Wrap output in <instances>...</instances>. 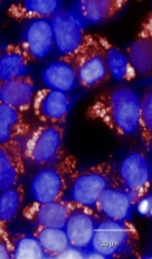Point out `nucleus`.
I'll list each match as a JSON object with an SVG mask.
<instances>
[{
	"mask_svg": "<svg viewBox=\"0 0 152 259\" xmlns=\"http://www.w3.org/2000/svg\"><path fill=\"white\" fill-rule=\"evenodd\" d=\"M140 99L134 90L120 87L103 94L89 107L87 116L100 120L121 137L138 132Z\"/></svg>",
	"mask_w": 152,
	"mask_h": 259,
	"instance_id": "f257e3e1",
	"label": "nucleus"
},
{
	"mask_svg": "<svg viewBox=\"0 0 152 259\" xmlns=\"http://www.w3.org/2000/svg\"><path fill=\"white\" fill-rule=\"evenodd\" d=\"M139 241L138 230L130 221L101 217L88 249L99 252L105 259L138 256Z\"/></svg>",
	"mask_w": 152,
	"mask_h": 259,
	"instance_id": "f03ea898",
	"label": "nucleus"
},
{
	"mask_svg": "<svg viewBox=\"0 0 152 259\" xmlns=\"http://www.w3.org/2000/svg\"><path fill=\"white\" fill-rule=\"evenodd\" d=\"M74 156H64L58 161L43 166L30 182V194L35 201L49 202L65 199L72 179L78 171Z\"/></svg>",
	"mask_w": 152,
	"mask_h": 259,
	"instance_id": "7ed1b4c3",
	"label": "nucleus"
},
{
	"mask_svg": "<svg viewBox=\"0 0 152 259\" xmlns=\"http://www.w3.org/2000/svg\"><path fill=\"white\" fill-rule=\"evenodd\" d=\"M65 57L75 67L79 86L92 88L108 79L109 71L99 36L87 33L80 48Z\"/></svg>",
	"mask_w": 152,
	"mask_h": 259,
	"instance_id": "20e7f679",
	"label": "nucleus"
},
{
	"mask_svg": "<svg viewBox=\"0 0 152 259\" xmlns=\"http://www.w3.org/2000/svg\"><path fill=\"white\" fill-rule=\"evenodd\" d=\"M109 187H116V165L100 162L76 172L68 197L78 204L93 208L101 193Z\"/></svg>",
	"mask_w": 152,
	"mask_h": 259,
	"instance_id": "39448f33",
	"label": "nucleus"
},
{
	"mask_svg": "<svg viewBox=\"0 0 152 259\" xmlns=\"http://www.w3.org/2000/svg\"><path fill=\"white\" fill-rule=\"evenodd\" d=\"M65 126L42 123L29 133L24 147L25 158L35 165L47 166L65 156Z\"/></svg>",
	"mask_w": 152,
	"mask_h": 259,
	"instance_id": "423d86ee",
	"label": "nucleus"
},
{
	"mask_svg": "<svg viewBox=\"0 0 152 259\" xmlns=\"http://www.w3.org/2000/svg\"><path fill=\"white\" fill-rule=\"evenodd\" d=\"M151 166L141 151L129 154L116 166V187L130 196L134 204L150 193Z\"/></svg>",
	"mask_w": 152,
	"mask_h": 259,
	"instance_id": "0eeeda50",
	"label": "nucleus"
},
{
	"mask_svg": "<svg viewBox=\"0 0 152 259\" xmlns=\"http://www.w3.org/2000/svg\"><path fill=\"white\" fill-rule=\"evenodd\" d=\"M49 21L53 27L55 47L58 53L68 56L80 48L87 32L84 31V25L71 9L58 10L49 18Z\"/></svg>",
	"mask_w": 152,
	"mask_h": 259,
	"instance_id": "6e6552de",
	"label": "nucleus"
},
{
	"mask_svg": "<svg viewBox=\"0 0 152 259\" xmlns=\"http://www.w3.org/2000/svg\"><path fill=\"white\" fill-rule=\"evenodd\" d=\"M71 106V96L68 93L42 88L36 92L31 108L33 115L42 123L65 126Z\"/></svg>",
	"mask_w": 152,
	"mask_h": 259,
	"instance_id": "1a4fd4ad",
	"label": "nucleus"
},
{
	"mask_svg": "<svg viewBox=\"0 0 152 259\" xmlns=\"http://www.w3.org/2000/svg\"><path fill=\"white\" fill-rule=\"evenodd\" d=\"M78 202L70 199L40 202L32 201L22 210V216L33 226L65 228L67 219Z\"/></svg>",
	"mask_w": 152,
	"mask_h": 259,
	"instance_id": "9d476101",
	"label": "nucleus"
},
{
	"mask_svg": "<svg viewBox=\"0 0 152 259\" xmlns=\"http://www.w3.org/2000/svg\"><path fill=\"white\" fill-rule=\"evenodd\" d=\"M100 219L101 216L94 208L77 204L70 212L65 226L70 246L79 249L88 248Z\"/></svg>",
	"mask_w": 152,
	"mask_h": 259,
	"instance_id": "9b49d317",
	"label": "nucleus"
},
{
	"mask_svg": "<svg viewBox=\"0 0 152 259\" xmlns=\"http://www.w3.org/2000/svg\"><path fill=\"white\" fill-rule=\"evenodd\" d=\"M25 174L24 148L19 140L0 144V191L15 187Z\"/></svg>",
	"mask_w": 152,
	"mask_h": 259,
	"instance_id": "f8f14e48",
	"label": "nucleus"
},
{
	"mask_svg": "<svg viewBox=\"0 0 152 259\" xmlns=\"http://www.w3.org/2000/svg\"><path fill=\"white\" fill-rule=\"evenodd\" d=\"M134 206L136 204L126 191L117 187H109L101 193L93 208L104 218L130 221Z\"/></svg>",
	"mask_w": 152,
	"mask_h": 259,
	"instance_id": "ddd939ff",
	"label": "nucleus"
},
{
	"mask_svg": "<svg viewBox=\"0 0 152 259\" xmlns=\"http://www.w3.org/2000/svg\"><path fill=\"white\" fill-rule=\"evenodd\" d=\"M21 46L32 60L46 58L55 47L53 27L49 19L33 20L24 32Z\"/></svg>",
	"mask_w": 152,
	"mask_h": 259,
	"instance_id": "4468645a",
	"label": "nucleus"
},
{
	"mask_svg": "<svg viewBox=\"0 0 152 259\" xmlns=\"http://www.w3.org/2000/svg\"><path fill=\"white\" fill-rule=\"evenodd\" d=\"M125 0H81L71 9L82 24L95 25L118 15L126 7Z\"/></svg>",
	"mask_w": 152,
	"mask_h": 259,
	"instance_id": "2eb2a0df",
	"label": "nucleus"
},
{
	"mask_svg": "<svg viewBox=\"0 0 152 259\" xmlns=\"http://www.w3.org/2000/svg\"><path fill=\"white\" fill-rule=\"evenodd\" d=\"M35 94V81L29 75L0 82V103L9 105L22 112L31 108Z\"/></svg>",
	"mask_w": 152,
	"mask_h": 259,
	"instance_id": "dca6fc26",
	"label": "nucleus"
},
{
	"mask_svg": "<svg viewBox=\"0 0 152 259\" xmlns=\"http://www.w3.org/2000/svg\"><path fill=\"white\" fill-rule=\"evenodd\" d=\"M32 59L21 45L10 44L0 49V82L29 75Z\"/></svg>",
	"mask_w": 152,
	"mask_h": 259,
	"instance_id": "f3484780",
	"label": "nucleus"
},
{
	"mask_svg": "<svg viewBox=\"0 0 152 259\" xmlns=\"http://www.w3.org/2000/svg\"><path fill=\"white\" fill-rule=\"evenodd\" d=\"M41 79L46 88L69 94L77 83L75 67L63 56L42 70Z\"/></svg>",
	"mask_w": 152,
	"mask_h": 259,
	"instance_id": "a211bd4d",
	"label": "nucleus"
},
{
	"mask_svg": "<svg viewBox=\"0 0 152 259\" xmlns=\"http://www.w3.org/2000/svg\"><path fill=\"white\" fill-rule=\"evenodd\" d=\"M30 131L25 112L0 103V144L24 138Z\"/></svg>",
	"mask_w": 152,
	"mask_h": 259,
	"instance_id": "6ab92c4d",
	"label": "nucleus"
},
{
	"mask_svg": "<svg viewBox=\"0 0 152 259\" xmlns=\"http://www.w3.org/2000/svg\"><path fill=\"white\" fill-rule=\"evenodd\" d=\"M58 0H24L8 8V16L16 20L49 19L60 10Z\"/></svg>",
	"mask_w": 152,
	"mask_h": 259,
	"instance_id": "aec40b11",
	"label": "nucleus"
},
{
	"mask_svg": "<svg viewBox=\"0 0 152 259\" xmlns=\"http://www.w3.org/2000/svg\"><path fill=\"white\" fill-rule=\"evenodd\" d=\"M101 46L104 48L105 59L109 76L117 81H129L136 78V71L133 70L126 54L115 45H112L108 39L99 36Z\"/></svg>",
	"mask_w": 152,
	"mask_h": 259,
	"instance_id": "412c9836",
	"label": "nucleus"
},
{
	"mask_svg": "<svg viewBox=\"0 0 152 259\" xmlns=\"http://www.w3.org/2000/svg\"><path fill=\"white\" fill-rule=\"evenodd\" d=\"M32 235L40 243L47 258H57L70 246L65 228L35 226Z\"/></svg>",
	"mask_w": 152,
	"mask_h": 259,
	"instance_id": "4be33fe9",
	"label": "nucleus"
},
{
	"mask_svg": "<svg viewBox=\"0 0 152 259\" xmlns=\"http://www.w3.org/2000/svg\"><path fill=\"white\" fill-rule=\"evenodd\" d=\"M126 56L136 75H149L152 68V38L138 37L128 47Z\"/></svg>",
	"mask_w": 152,
	"mask_h": 259,
	"instance_id": "5701e85b",
	"label": "nucleus"
},
{
	"mask_svg": "<svg viewBox=\"0 0 152 259\" xmlns=\"http://www.w3.org/2000/svg\"><path fill=\"white\" fill-rule=\"evenodd\" d=\"M26 197L24 185L18 184L15 187L6 189L0 194V226L7 228L18 215L20 207Z\"/></svg>",
	"mask_w": 152,
	"mask_h": 259,
	"instance_id": "b1692460",
	"label": "nucleus"
},
{
	"mask_svg": "<svg viewBox=\"0 0 152 259\" xmlns=\"http://www.w3.org/2000/svg\"><path fill=\"white\" fill-rule=\"evenodd\" d=\"M13 259H44L46 254L38 239L33 235L10 234Z\"/></svg>",
	"mask_w": 152,
	"mask_h": 259,
	"instance_id": "393cba45",
	"label": "nucleus"
},
{
	"mask_svg": "<svg viewBox=\"0 0 152 259\" xmlns=\"http://www.w3.org/2000/svg\"><path fill=\"white\" fill-rule=\"evenodd\" d=\"M142 143L149 150L152 142V93L147 92L140 99L139 127Z\"/></svg>",
	"mask_w": 152,
	"mask_h": 259,
	"instance_id": "a878e982",
	"label": "nucleus"
},
{
	"mask_svg": "<svg viewBox=\"0 0 152 259\" xmlns=\"http://www.w3.org/2000/svg\"><path fill=\"white\" fill-rule=\"evenodd\" d=\"M11 252H13V246H11L10 233L7 228L0 226V259H13Z\"/></svg>",
	"mask_w": 152,
	"mask_h": 259,
	"instance_id": "bb28decb",
	"label": "nucleus"
},
{
	"mask_svg": "<svg viewBox=\"0 0 152 259\" xmlns=\"http://www.w3.org/2000/svg\"><path fill=\"white\" fill-rule=\"evenodd\" d=\"M134 208H136L137 211L141 216L150 217V215H151V195H150V193L148 195H145L144 197H142V198L137 202Z\"/></svg>",
	"mask_w": 152,
	"mask_h": 259,
	"instance_id": "cd10ccee",
	"label": "nucleus"
},
{
	"mask_svg": "<svg viewBox=\"0 0 152 259\" xmlns=\"http://www.w3.org/2000/svg\"><path fill=\"white\" fill-rule=\"evenodd\" d=\"M58 258H84V254L82 249L75 248V247L69 246L65 251L61 252V254L57 257Z\"/></svg>",
	"mask_w": 152,
	"mask_h": 259,
	"instance_id": "c85d7f7f",
	"label": "nucleus"
},
{
	"mask_svg": "<svg viewBox=\"0 0 152 259\" xmlns=\"http://www.w3.org/2000/svg\"><path fill=\"white\" fill-rule=\"evenodd\" d=\"M0 4H2V2H0Z\"/></svg>",
	"mask_w": 152,
	"mask_h": 259,
	"instance_id": "c756f323",
	"label": "nucleus"
}]
</instances>
